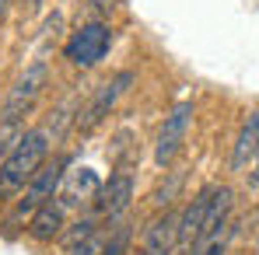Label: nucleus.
Instances as JSON below:
<instances>
[{"label": "nucleus", "instance_id": "nucleus-12", "mask_svg": "<svg viewBox=\"0 0 259 255\" xmlns=\"http://www.w3.org/2000/svg\"><path fill=\"white\" fill-rule=\"evenodd\" d=\"M231 224H224L221 231H214V234H207V238H200L196 245H193V252L189 255H224L228 252V241H231Z\"/></svg>", "mask_w": 259, "mask_h": 255}, {"label": "nucleus", "instance_id": "nucleus-5", "mask_svg": "<svg viewBox=\"0 0 259 255\" xmlns=\"http://www.w3.org/2000/svg\"><path fill=\"white\" fill-rule=\"evenodd\" d=\"M193 101H179L172 112L165 116V123L158 129V143H154V161L165 168V165H172V158L182 150V143H186V133H189V123H193Z\"/></svg>", "mask_w": 259, "mask_h": 255}, {"label": "nucleus", "instance_id": "nucleus-15", "mask_svg": "<svg viewBox=\"0 0 259 255\" xmlns=\"http://www.w3.org/2000/svg\"><path fill=\"white\" fill-rule=\"evenodd\" d=\"M179 185H182V175L175 171V175H172V182H168L165 189H158V192H154V203L168 210V207H172V196H175V192H179Z\"/></svg>", "mask_w": 259, "mask_h": 255}, {"label": "nucleus", "instance_id": "nucleus-7", "mask_svg": "<svg viewBox=\"0 0 259 255\" xmlns=\"http://www.w3.org/2000/svg\"><path fill=\"white\" fill-rule=\"evenodd\" d=\"M133 81H137V74H133V70H119L116 77H109L105 84L95 91V98L88 101L84 119H77V126L84 129V133H88V129H95L102 119H105V116H109V112H112V109H116V101L123 98V91H126Z\"/></svg>", "mask_w": 259, "mask_h": 255}, {"label": "nucleus", "instance_id": "nucleus-11", "mask_svg": "<svg viewBox=\"0 0 259 255\" xmlns=\"http://www.w3.org/2000/svg\"><path fill=\"white\" fill-rule=\"evenodd\" d=\"M98 189H102V182H98V175L91 168H70L67 171V178H63V185H60V203L67 207V203H95V196H98Z\"/></svg>", "mask_w": 259, "mask_h": 255}, {"label": "nucleus", "instance_id": "nucleus-16", "mask_svg": "<svg viewBox=\"0 0 259 255\" xmlns=\"http://www.w3.org/2000/svg\"><path fill=\"white\" fill-rule=\"evenodd\" d=\"M249 189H259V150H256V158H252V165H249Z\"/></svg>", "mask_w": 259, "mask_h": 255}, {"label": "nucleus", "instance_id": "nucleus-1", "mask_svg": "<svg viewBox=\"0 0 259 255\" xmlns=\"http://www.w3.org/2000/svg\"><path fill=\"white\" fill-rule=\"evenodd\" d=\"M49 129L46 126H35V129H21V136L7 147L4 161H0V203H14L28 182L35 178V171L46 165L49 158Z\"/></svg>", "mask_w": 259, "mask_h": 255}, {"label": "nucleus", "instance_id": "nucleus-2", "mask_svg": "<svg viewBox=\"0 0 259 255\" xmlns=\"http://www.w3.org/2000/svg\"><path fill=\"white\" fill-rule=\"evenodd\" d=\"M46 84H49V63H46V60H32V63L18 74V81L11 84L4 105H0V126H4V133H7L11 140L21 136L18 126H21V119L35 109V101H39V94H42Z\"/></svg>", "mask_w": 259, "mask_h": 255}, {"label": "nucleus", "instance_id": "nucleus-3", "mask_svg": "<svg viewBox=\"0 0 259 255\" xmlns=\"http://www.w3.org/2000/svg\"><path fill=\"white\" fill-rule=\"evenodd\" d=\"M67 171H70V158L67 154H56L53 161H46L42 168L35 171V178L28 182V189L18 196V203H14V213L4 220V227L7 231H14V227H28V220H32V213L46 207L49 199H56L60 196V185H63V178H67Z\"/></svg>", "mask_w": 259, "mask_h": 255}, {"label": "nucleus", "instance_id": "nucleus-10", "mask_svg": "<svg viewBox=\"0 0 259 255\" xmlns=\"http://www.w3.org/2000/svg\"><path fill=\"white\" fill-rule=\"evenodd\" d=\"M256 150H259V109H249L238 136H235V147H231V171H245L252 165Z\"/></svg>", "mask_w": 259, "mask_h": 255}, {"label": "nucleus", "instance_id": "nucleus-6", "mask_svg": "<svg viewBox=\"0 0 259 255\" xmlns=\"http://www.w3.org/2000/svg\"><path fill=\"white\" fill-rule=\"evenodd\" d=\"M133 203V175L130 171H116L102 182L98 196H95V217H102L105 224H116Z\"/></svg>", "mask_w": 259, "mask_h": 255}, {"label": "nucleus", "instance_id": "nucleus-17", "mask_svg": "<svg viewBox=\"0 0 259 255\" xmlns=\"http://www.w3.org/2000/svg\"><path fill=\"white\" fill-rule=\"evenodd\" d=\"M7 4H11V0H0V21H4V14H7Z\"/></svg>", "mask_w": 259, "mask_h": 255}, {"label": "nucleus", "instance_id": "nucleus-8", "mask_svg": "<svg viewBox=\"0 0 259 255\" xmlns=\"http://www.w3.org/2000/svg\"><path fill=\"white\" fill-rule=\"evenodd\" d=\"M144 248L147 252H161V255H172L179 248V210H165L158 217L147 220L144 234H140Z\"/></svg>", "mask_w": 259, "mask_h": 255}, {"label": "nucleus", "instance_id": "nucleus-9", "mask_svg": "<svg viewBox=\"0 0 259 255\" xmlns=\"http://www.w3.org/2000/svg\"><path fill=\"white\" fill-rule=\"evenodd\" d=\"M63 227H67V207L60 203V199H49L46 207L32 213V220H28V238L32 241H39V245H49V241H56V238H63Z\"/></svg>", "mask_w": 259, "mask_h": 255}, {"label": "nucleus", "instance_id": "nucleus-14", "mask_svg": "<svg viewBox=\"0 0 259 255\" xmlns=\"http://www.w3.org/2000/svg\"><path fill=\"white\" fill-rule=\"evenodd\" d=\"M105 238H109V224H102L91 238H84L81 245H74L67 255H102V248H105Z\"/></svg>", "mask_w": 259, "mask_h": 255}, {"label": "nucleus", "instance_id": "nucleus-18", "mask_svg": "<svg viewBox=\"0 0 259 255\" xmlns=\"http://www.w3.org/2000/svg\"><path fill=\"white\" fill-rule=\"evenodd\" d=\"M140 255H161V252H147V248H144V252H140Z\"/></svg>", "mask_w": 259, "mask_h": 255}, {"label": "nucleus", "instance_id": "nucleus-4", "mask_svg": "<svg viewBox=\"0 0 259 255\" xmlns=\"http://www.w3.org/2000/svg\"><path fill=\"white\" fill-rule=\"evenodd\" d=\"M109 49H112V28L105 21H88V25H81L67 39L63 60L74 63V67H81V70H91V67H98L109 56Z\"/></svg>", "mask_w": 259, "mask_h": 255}, {"label": "nucleus", "instance_id": "nucleus-13", "mask_svg": "<svg viewBox=\"0 0 259 255\" xmlns=\"http://www.w3.org/2000/svg\"><path fill=\"white\" fill-rule=\"evenodd\" d=\"M130 241H133V227L130 224H112L102 255H130Z\"/></svg>", "mask_w": 259, "mask_h": 255}]
</instances>
